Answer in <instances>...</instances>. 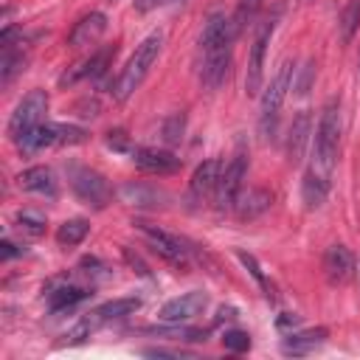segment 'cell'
I'll return each instance as SVG.
<instances>
[{
    "instance_id": "36",
    "label": "cell",
    "mask_w": 360,
    "mask_h": 360,
    "mask_svg": "<svg viewBox=\"0 0 360 360\" xmlns=\"http://www.w3.org/2000/svg\"><path fill=\"white\" fill-rule=\"evenodd\" d=\"M121 253H124V259H127V264L135 270V273H141V276H149V267L143 264V259L132 250V248H121Z\"/></svg>"
},
{
    "instance_id": "26",
    "label": "cell",
    "mask_w": 360,
    "mask_h": 360,
    "mask_svg": "<svg viewBox=\"0 0 360 360\" xmlns=\"http://www.w3.org/2000/svg\"><path fill=\"white\" fill-rule=\"evenodd\" d=\"M25 62H28V56H25V51H22V48H17V45L3 48V59H0V82H3V84H8L17 73H22V70H25Z\"/></svg>"
},
{
    "instance_id": "1",
    "label": "cell",
    "mask_w": 360,
    "mask_h": 360,
    "mask_svg": "<svg viewBox=\"0 0 360 360\" xmlns=\"http://www.w3.org/2000/svg\"><path fill=\"white\" fill-rule=\"evenodd\" d=\"M338 143H340V101L332 98L326 101L318 127H315V141H312V169L321 174H332L335 160H338Z\"/></svg>"
},
{
    "instance_id": "13",
    "label": "cell",
    "mask_w": 360,
    "mask_h": 360,
    "mask_svg": "<svg viewBox=\"0 0 360 360\" xmlns=\"http://www.w3.org/2000/svg\"><path fill=\"white\" fill-rule=\"evenodd\" d=\"M132 163L149 174H174L180 169V158H174L166 149H152V146H135L132 152Z\"/></svg>"
},
{
    "instance_id": "2",
    "label": "cell",
    "mask_w": 360,
    "mask_h": 360,
    "mask_svg": "<svg viewBox=\"0 0 360 360\" xmlns=\"http://www.w3.org/2000/svg\"><path fill=\"white\" fill-rule=\"evenodd\" d=\"M160 48H163V34H160V31L149 34V37L135 48V53L129 56V62L124 65V70L118 73V79H115V84H112V98H115V101H127V98L141 87V82L146 79L149 68L155 65Z\"/></svg>"
},
{
    "instance_id": "25",
    "label": "cell",
    "mask_w": 360,
    "mask_h": 360,
    "mask_svg": "<svg viewBox=\"0 0 360 360\" xmlns=\"http://www.w3.org/2000/svg\"><path fill=\"white\" fill-rule=\"evenodd\" d=\"M87 233H90V222H87V219H82V217L65 219V222L56 228V242H59L62 248H73V245L84 242Z\"/></svg>"
},
{
    "instance_id": "7",
    "label": "cell",
    "mask_w": 360,
    "mask_h": 360,
    "mask_svg": "<svg viewBox=\"0 0 360 360\" xmlns=\"http://www.w3.org/2000/svg\"><path fill=\"white\" fill-rule=\"evenodd\" d=\"M248 172V158L245 152H236L225 166H222V174H219V183H217V191H214V200H217V208L225 211V208H233L239 191H242V177Z\"/></svg>"
},
{
    "instance_id": "23",
    "label": "cell",
    "mask_w": 360,
    "mask_h": 360,
    "mask_svg": "<svg viewBox=\"0 0 360 360\" xmlns=\"http://www.w3.org/2000/svg\"><path fill=\"white\" fill-rule=\"evenodd\" d=\"M138 307H141V298H112V301H107V304L96 307L90 315H93V318H96V323L101 326V323H110V321H118V318L132 315Z\"/></svg>"
},
{
    "instance_id": "6",
    "label": "cell",
    "mask_w": 360,
    "mask_h": 360,
    "mask_svg": "<svg viewBox=\"0 0 360 360\" xmlns=\"http://www.w3.org/2000/svg\"><path fill=\"white\" fill-rule=\"evenodd\" d=\"M45 110H48V93H45V90H31V93L14 107V112H11V118H8V135L17 141V138H22L25 132H31L34 127H39Z\"/></svg>"
},
{
    "instance_id": "15",
    "label": "cell",
    "mask_w": 360,
    "mask_h": 360,
    "mask_svg": "<svg viewBox=\"0 0 360 360\" xmlns=\"http://www.w3.org/2000/svg\"><path fill=\"white\" fill-rule=\"evenodd\" d=\"M104 31H107V17L101 11H90L73 25V31L68 34V45L70 48H87V45L98 42Z\"/></svg>"
},
{
    "instance_id": "3",
    "label": "cell",
    "mask_w": 360,
    "mask_h": 360,
    "mask_svg": "<svg viewBox=\"0 0 360 360\" xmlns=\"http://www.w3.org/2000/svg\"><path fill=\"white\" fill-rule=\"evenodd\" d=\"M292 62H281V68L276 70V76L270 79V84L264 87V96H262V115H259V129L264 138H273L276 132V124H278V110L287 98V90H290V82H292Z\"/></svg>"
},
{
    "instance_id": "20",
    "label": "cell",
    "mask_w": 360,
    "mask_h": 360,
    "mask_svg": "<svg viewBox=\"0 0 360 360\" xmlns=\"http://www.w3.org/2000/svg\"><path fill=\"white\" fill-rule=\"evenodd\" d=\"M326 335H329V332H326L323 326L307 329V332H292V335H287V338L281 340V352H284V354H292V357H304V354L321 349V346L326 343Z\"/></svg>"
},
{
    "instance_id": "38",
    "label": "cell",
    "mask_w": 360,
    "mask_h": 360,
    "mask_svg": "<svg viewBox=\"0 0 360 360\" xmlns=\"http://www.w3.org/2000/svg\"><path fill=\"white\" fill-rule=\"evenodd\" d=\"M3 250H0V256H3V262H8L11 256H17V253H22V250H17V245L11 242V239H3V245H0Z\"/></svg>"
},
{
    "instance_id": "35",
    "label": "cell",
    "mask_w": 360,
    "mask_h": 360,
    "mask_svg": "<svg viewBox=\"0 0 360 360\" xmlns=\"http://www.w3.org/2000/svg\"><path fill=\"white\" fill-rule=\"evenodd\" d=\"M107 146H112V149H118V152H132L135 146H129V138H127V132L124 129H112V132H107Z\"/></svg>"
},
{
    "instance_id": "18",
    "label": "cell",
    "mask_w": 360,
    "mask_h": 360,
    "mask_svg": "<svg viewBox=\"0 0 360 360\" xmlns=\"http://www.w3.org/2000/svg\"><path fill=\"white\" fill-rule=\"evenodd\" d=\"M309 135H312V115L307 110H301L292 118V127H290V135H287V160L290 163H301V158L307 152V143H309Z\"/></svg>"
},
{
    "instance_id": "39",
    "label": "cell",
    "mask_w": 360,
    "mask_h": 360,
    "mask_svg": "<svg viewBox=\"0 0 360 360\" xmlns=\"http://www.w3.org/2000/svg\"><path fill=\"white\" fill-rule=\"evenodd\" d=\"M233 318H236V309H233V307H222L219 315H217V323H222V321H233Z\"/></svg>"
},
{
    "instance_id": "21",
    "label": "cell",
    "mask_w": 360,
    "mask_h": 360,
    "mask_svg": "<svg viewBox=\"0 0 360 360\" xmlns=\"http://www.w3.org/2000/svg\"><path fill=\"white\" fill-rule=\"evenodd\" d=\"M17 183H20V188L34 191V194H48V197L56 194V177L48 166H31V169L20 172Z\"/></svg>"
},
{
    "instance_id": "28",
    "label": "cell",
    "mask_w": 360,
    "mask_h": 360,
    "mask_svg": "<svg viewBox=\"0 0 360 360\" xmlns=\"http://www.w3.org/2000/svg\"><path fill=\"white\" fill-rule=\"evenodd\" d=\"M262 11V0H236V11H233V31L242 34L245 28H250L256 22Z\"/></svg>"
},
{
    "instance_id": "33",
    "label": "cell",
    "mask_w": 360,
    "mask_h": 360,
    "mask_svg": "<svg viewBox=\"0 0 360 360\" xmlns=\"http://www.w3.org/2000/svg\"><path fill=\"white\" fill-rule=\"evenodd\" d=\"M312 82H315V62L309 59V62H304V68H301V76H298V82H295V93H298V96H307Z\"/></svg>"
},
{
    "instance_id": "16",
    "label": "cell",
    "mask_w": 360,
    "mask_h": 360,
    "mask_svg": "<svg viewBox=\"0 0 360 360\" xmlns=\"http://www.w3.org/2000/svg\"><path fill=\"white\" fill-rule=\"evenodd\" d=\"M118 197L127 205H141V208H163L169 202V194L158 186H146V183H124L118 188Z\"/></svg>"
},
{
    "instance_id": "17",
    "label": "cell",
    "mask_w": 360,
    "mask_h": 360,
    "mask_svg": "<svg viewBox=\"0 0 360 360\" xmlns=\"http://www.w3.org/2000/svg\"><path fill=\"white\" fill-rule=\"evenodd\" d=\"M222 166H225L222 160L211 158V160H205V163H200V166L194 169L191 183H188V188H191V197H194V200H205V197H211V194L217 191V183H219Z\"/></svg>"
},
{
    "instance_id": "29",
    "label": "cell",
    "mask_w": 360,
    "mask_h": 360,
    "mask_svg": "<svg viewBox=\"0 0 360 360\" xmlns=\"http://www.w3.org/2000/svg\"><path fill=\"white\" fill-rule=\"evenodd\" d=\"M14 222H17V228H20L25 236H42V233H45V217H42L39 211H34V208L17 211Z\"/></svg>"
},
{
    "instance_id": "4",
    "label": "cell",
    "mask_w": 360,
    "mask_h": 360,
    "mask_svg": "<svg viewBox=\"0 0 360 360\" xmlns=\"http://www.w3.org/2000/svg\"><path fill=\"white\" fill-rule=\"evenodd\" d=\"M132 225L143 233V239L149 242V248H152L163 262H169V264L177 267V270H186V267L191 264V248H188L186 239H180V236H174V233H169V231H163V228H158V225H149V222H143V219H138V222H132Z\"/></svg>"
},
{
    "instance_id": "22",
    "label": "cell",
    "mask_w": 360,
    "mask_h": 360,
    "mask_svg": "<svg viewBox=\"0 0 360 360\" xmlns=\"http://www.w3.org/2000/svg\"><path fill=\"white\" fill-rule=\"evenodd\" d=\"M326 194H329V177L321 174V172H315V169H309V172L304 174V183H301L304 205H307V208H321L323 200H326Z\"/></svg>"
},
{
    "instance_id": "32",
    "label": "cell",
    "mask_w": 360,
    "mask_h": 360,
    "mask_svg": "<svg viewBox=\"0 0 360 360\" xmlns=\"http://www.w3.org/2000/svg\"><path fill=\"white\" fill-rule=\"evenodd\" d=\"M222 346H225L228 352H248V349H250V335L242 332V329H228V332L222 335Z\"/></svg>"
},
{
    "instance_id": "14",
    "label": "cell",
    "mask_w": 360,
    "mask_h": 360,
    "mask_svg": "<svg viewBox=\"0 0 360 360\" xmlns=\"http://www.w3.org/2000/svg\"><path fill=\"white\" fill-rule=\"evenodd\" d=\"M352 270H354V259L349 253L346 245H329L326 253H323V276L332 287H340L352 278Z\"/></svg>"
},
{
    "instance_id": "9",
    "label": "cell",
    "mask_w": 360,
    "mask_h": 360,
    "mask_svg": "<svg viewBox=\"0 0 360 360\" xmlns=\"http://www.w3.org/2000/svg\"><path fill=\"white\" fill-rule=\"evenodd\" d=\"M90 295V287L68 278V276H59V278H51L48 287H45V301L53 312H65V309H73L79 301H84Z\"/></svg>"
},
{
    "instance_id": "10",
    "label": "cell",
    "mask_w": 360,
    "mask_h": 360,
    "mask_svg": "<svg viewBox=\"0 0 360 360\" xmlns=\"http://www.w3.org/2000/svg\"><path fill=\"white\" fill-rule=\"evenodd\" d=\"M112 56H115V48H112V45H104V48L93 51L84 62H79V65L68 68V70L59 76V87L76 84L79 79H98V76H104V73H107V68H110V62H112Z\"/></svg>"
},
{
    "instance_id": "34",
    "label": "cell",
    "mask_w": 360,
    "mask_h": 360,
    "mask_svg": "<svg viewBox=\"0 0 360 360\" xmlns=\"http://www.w3.org/2000/svg\"><path fill=\"white\" fill-rule=\"evenodd\" d=\"M163 135L169 143H177L183 138V115H172L166 124H163Z\"/></svg>"
},
{
    "instance_id": "12",
    "label": "cell",
    "mask_w": 360,
    "mask_h": 360,
    "mask_svg": "<svg viewBox=\"0 0 360 360\" xmlns=\"http://www.w3.org/2000/svg\"><path fill=\"white\" fill-rule=\"evenodd\" d=\"M228 73H231V45H228V48H217V51L202 53L200 82H202L208 90H219V87L225 84Z\"/></svg>"
},
{
    "instance_id": "11",
    "label": "cell",
    "mask_w": 360,
    "mask_h": 360,
    "mask_svg": "<svg viewBox=\"0 0 360 360\" xmlns=\"http://www.w3.org/2000/svg\"><path fill=\"white\" fill-rule=\"evenodd\" d=\"M205 307H208V295L202 290H188V292H183V295H177V298H172L160 307V321L183 323V321L197 318Z\"/></svg>"
},
{
    "instance_id": "27",
    "label": "cell",
    "mask_w": 360,
    "mask_h": 360,
    "mask_svg": "<svg viewBox=\"0 0 360 360\" xmlns=\"http://www.w3.org/2000/svg\"><path fill=\"white\" fill-rule=\"evenodd\" d=\"M236 259H239V262H242V264H245V267L250 270V276H253V278H256V284L262 287V292H264V298L276 304V301H278V295H276V287H273V281H267V276L262 273V267H259V262H256V259H253L250 253H245V250H236Z\"/></svg>"
},
{
    "instance_id": "8",
    "label": "cell",
    "mask_w": 360,
    "mask_h": 360,
    "mask_svg": "<svg viewBox=\"0 0 360 360\" xmlns=\"http://www.w3.org/2000/svg\"><path fill=\"white\" fill-rule=\"evenodd\" d=\"M276 31V17H270L267 22H262L253 45H250V59H248V76H245V90L248 96H256L259 87H262V79H264V53H267V45H270V37Z\"/></svg>"
},
{
    "instance_id": "37",
    "label": "cell",
    "mask_w": 360,
    "mask_h": 360,
    "mask_svg": "<svg viewBox=\"0 0 360 360\" xmlns=\"http://www.w3.org/2000/svg\"><path fill=\"white\" fill-rule=\"evenodd\" d=\"M298 323V315H292V312H284V315H278V321H276V326L281 329V332H287L290 326H295Z\"/></svg>"
},
{
    "instance_id": "24",
    "label": "cell",
    "mask_w": 360,
    "mask_h": 360,
    "mask_svg": "<svg viewBox=\"0 0 360 360\" xmlns=\"http://www.w3.org/2000/svg\"><path fill=\"white\" fill-rule=\"evenodd\" d=\"M17 146L31 155V152H39L45 146H56V124H39L34 127L31 132H25L22 138H17Z\"/></svg>"
},
{
    "instance_id": "19",
    "label": "cell",
    "mask_w": 360,
    "mask_h": 360,
    "mask_svg": "<svg viewBox=\"0 0 360 360\" xmlns=\"http://www.w3.org/2000/svg\"><path fill=\"white\" fill-rule=\"evenodd\" d=\"M273 202V194L267 188H248V191H239L236 202H233V214L245 222V219H256L262 217Z\"/></svg>"
},
{
    "instance_id": "5",
    "label": "cell",
    "mask_w": 360,
    "mask_h": 360,
    "mask_svg": "<svg viewBox=\"0 0 360 360\" xmlns=\"http://www.w3.org/2000/svg\"><path fill=\"white\" fill-rule=\"evenodd\" d=\"M68 183L73 188V194L90 205V208H104L112 200V188L104 180V174H98L90 166H79V163H68Z\"/></svg>"
},
{
    "instance_id": "30",
    "label": "cell",
    "mask_w": 360,
    "mask_h": 360,
    "mask_svg": "<svg viewBox=\"0 0 360 360\" xmlns=\"http://www.w3.org/2000/svg\"><path fill=\"white\" fill-rule=\"evenodd\" d=\"M357 25H360V0H349L343 14H340V37H343V42H349L354 37Z\"/></svg>"
},
{
    "instance_id": "31",
    "label": "cell",
    "mask_w": 360,
    "mask_h": 360,
    "mask_svg": "<svg viewBox=\"0 0 360 360\" xmlns=\"http://www.w3.org/2000/svg\"><path fill=\"white\" fill-rule=\"evenodd\" d=\"M84 141H87V132L82 127L56 124V146H76V143H84Z\"/></svg>"
}]
</instances>
